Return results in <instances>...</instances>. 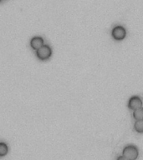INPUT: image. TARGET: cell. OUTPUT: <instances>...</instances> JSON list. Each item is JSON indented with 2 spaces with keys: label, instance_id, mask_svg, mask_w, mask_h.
<instances>
[{
  "label": "cell",
  "instance_id": "obj_10",
  "mask_svg": "<svg viewBox=\"0 0 143 160\" xmlns=\"http://www.w3.org/2000/svg\"><path fill=\"white\" fill-rule=\"evenodd\" d=\"M1 1H2V0H0V2H1Z\"/></svg>",
  "mask_w": 143,
  "mask_h": 160
},
{
  "label": "cell",
  "instance_id": "obj_1",
  "mask_svg": "<svg viewBox=\"0 0 143 160\" xmlns=\"http://www.w3.org/2000/svg\"><path fill=\"white\" fill-rule=\"evenodd\" d=\"M122 154L127 159L135 160L139 156V151L137 148L134 145H127L124 148Z\"/></svg>",
  "mask_w": 143,
  "mask_h": 160
},
{
  "label": "cell",
  "instance_id": "obj_2",
  "mask_svg": "<svg viewBox=\"0 0 143 160\" xmlns=\"http://www.w3.org/2000/svg\"><path fill=\"white\" fill-rule=\"evenodd\" d=\"M111 36L116 41L123 40L126 36V31H125V28L120 26V25L114 27L111 30Z\"/></svg>",
  "mask_w": 143,
  "mask_h": 160
},
{
  "label": "cell",
  "instance_id": "obj_3",
  "mask_svg": "<svg viewBox=\"0 0 143 160\" xmlns=\"http://www.w3.org/2000/svg\"><path fill=\"white\" fill-rule=\"evenodd\" d=\"M36 55L40 60H47L52 55V49L50 48V46L44 45L36 51Z\"/></svg>",
  "mask_w": 143,
  "mask_h": 160
},
{
  "label": "cell",
  "instance_id": "obj_6",
  "mask_svg": "<svg viewBox=\"0 0 143 160\" xmlns=\"http://www.w3.org/2000/svg\"><path fill=\"white\" fill-rule=\"evenodd\" d=\"M133 118L137 121V120H143V107L137 108L133 111L132 113Z\"/></svg>",
  "mask_w": 143,
  "mask_h": 160
},
{
  "label": "cell",
  "instance_id": "obj_5",
  "mask_svg": "<svg viewBox=\"0 0 143 160\" xmlns=\"http://www.w3.org/2000/svg\"><path fill=\"white\" fill-rule=\"evenodd\" d=\"M30 45L34 50L40 49V48L44 46V39L41 37H34L30 41Z\"/></svg>",
  "mask_w": 143,
  "mask_h": 160
},
{
  "label": "cell",
  "instance_id": "obj_7",
  "mask_svg": "<svg viewBox=\"0 0 143 160\" xmlns=\"http://www.w3.org/2000/svg\"><path fill=\"white\" fill-rule=\"evenodd\" d=\"M134 129L138 133H143V120H137L134 123Z\"/></svg>",
  "mask_w": 143,
  "mask_h": 160
},
{
  "label": "cell",
  "instance_id": "obj_9",
  "mask_svg": "<svg viewBox=\"0 0 143 160\" xmlns=\"http://www.w3.org/2000/svg\"><path fill=\"white\" fill-rule=\"evenodd\" d=\"M116 160H129V159H127L126 158H125L122 155V156H119V157H118L117 158H116Z\"/></svg>",
  "mask_w": 143,
  "mask_h": 160
},
{
  "label": "cell",
  "instance_id": "obj_4",
  "mask_svg": "<svg viewBox=\"0 0 143 160\" xmlns=\"http://www.w3.org/2000/svg\"><path fill=\"white\" fill-rule=\"evenodd\" d=\"M142 107V100L140 97L138 96H132L129 99V102H128V108L130 110H135L137 108H140Z\"/></svg>",
  "mask_w": 143,
  "mask_h": 160
},
{
  "label": "cell",
  "instance_id": "obj_8",
  "mask_svg": "<svg viewBox=\"0 0 143 160\" xmlns=\"http://www.w3.org/2000/svg\"><path fill=\"white\" fill-rule=\"evenodd\" d=\"M8 148L4 142H0V157H3L8 153Z\"/></svg>",
  "mask_w": 143,
  "mask_h": 160
}]
</instances>
